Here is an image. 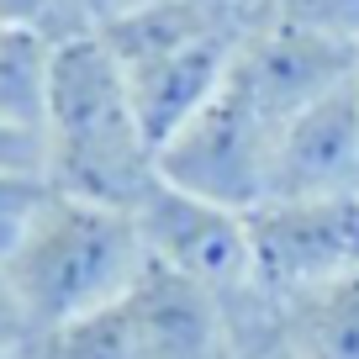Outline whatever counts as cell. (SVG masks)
I'll return each instance as SVG.
<instances>
[{"mask_svg": "<svg viewBox=\"0 0 359 359\" xmlns=\"http://www.w3.org/2000/svg\"><path fill=\"white\" fill-rule=\"evenodd\" d=\"M248 217L254 291L291 302L359 269V196H269Z\"/></svg>", "mask_w": 359, "mask_h": 359, "instance_id": "4", "label": "cell"}, {"mask_svg": "<svg viewBox=\"0 0 359 359\" xmlns=\"http://www.w3.org/2000/svg\"><path fill=\"white\" fill-rule=\"evenodd\" d=\"M137 233H143L148 264L169 269L180 280L201 285V291L233 296L254 291V269H248V217L233 206L185 196L164 180L148 185V196L133 206Z\"/></svg>", "mask_w": 359, "mask_h": 359, "instance_id": "6", "label": "cell"}, {"mask_svg": "<svg viewBox=\"0 0 359 359\" xmlns=\"http://www.w3.org/2000/svg\"><path fill=\"white\" fill-rule=\"evenodd\" d=\"M0 27L48 32V37H58V43H64V37H79L69 0H0Z\"/></svg>", "mask_w": 359, "mask_h": 359, "instance_id": "15", "label": "cell"}, {"mask_svg": "<svg viewBox=\"0 0 359 359\" xmlns=\"http://www.w3.org/2000/svg\"><path fill=\"white\" fill-rule=\"evenodd\" d=\"M354 64H359V43L312 32V27L291 22V16L269 0L264 11L248 22L243 43H238L227 85H238L269 122L285 127L296 111H306L317 95L344 85V79L354 74Z\"/></svg>", "mask_w": 359, "mask_h": 359, "instance_id": "5", "label": "cell"}, {"mask_svg": "<svg viewBox=\"0 0 359 359\" xmlns=\"http://www.w3.org/2000/svg\"><path fill=\"white\" fill-rule=\"evenodd\" d=\"M0 169L48 180V133H32V127H16L0 116Z\"/></svg>", "mask_w": 359, "mask_h": 359, "instance_id": "17", "label": "cell"}, {"mask_svg": "<svg viewBox=\"0 0 359 359\" xmlns=\"http://www.w3.org/2000/svg\"><path fill=\"white\" fill-rule=\"evenodd\" d=\"M280 127L269 122L238 85H222L196 116L175 127L158 143L154 164L158 180L185 196L254 212L269 196V158H275Z\"/></svg>", "mask_w": 359, "mask_h": 359, "instance_id": "3", "label": "cell"}, {"mask_svg": "<svg viewBox=\"0 0 359 359\" xmlns=\"http://www.w3.org/2000/svg\"><path fill=\"white\" fill-rule=\"evenodd\" d=\"M53 58H58V37L27 32V27H0V116L6 122L48 133Z\"/></svg>", "mask_w": 359, "mask_h": 359, "instance_id": "9", "label": "cell"}, {"mask_svg": "<svg viewBox=\"0 0 359 359\" xmlns=\"http://www.w3.org/2000/svg\"><path fill=\"white\" fill-rule=\"evenodd\" d=\"M143 359H227V302L148 264L122 302Z\"/></svg>", "mask_w": 359, "mask_h": 359, "instance_id": "8", "label": "cell"}, {"mask_svg": "<svg viewBox=\"0 0 359 359\" xmlns=\"http://www.w3.org/2000/svg\"><path fill=\"white\" fill-rule=\"evenodd\" d=\"M0 359H6V354H0Z\"/></svg>", "mask_w": 359, "mask_h": 359, "instance_id": "20", "label": "cell"}, {"mask_svg": "<svg viewBox=\"0 0 359 359\" xmlns=\"http://www.w3.org/2000/svg\"><path fill=\"white\" fill-rule=\"evenodd\" d=\"M48 196H53V180L0 169V259L16 254V243H22L27 227L37 222V212L48 206Z\"/></svg>", "mask_w": 359, "mask_h": 359, "instance_id": "13", "label": "cell"}, {"mask_svg": "<svg viewBox=\"0 0 359 359\" xmlns=\"http://www.w3.org/2000/svg\"><path fill=\"white\" fill-rule=\"evenodd\" d=\"M269 196H359V90L354 74L296 111L275 137ZM264 196V201H269Z\"/></svg>", "mask_w": 359, "mask_h": 359, "instance_id": "7", "label": "cell"}, {"mask_svg": "<svg viewBox=\"0 0 359 359\" xmlns=\"http://www.w3.org/2000/svg\"><path fill=\"white\" fill-rule=\"evenodd\" d=\"M22 359H143V354H137V338L127 327L122 302H116L111 312H95L85 323H64V327L37 333Z\"/></svg>", "mask_w": 359, "mask_h": 359, "instance_id": "11", "label": "cell"}, {"mask_svg": "<svg viewBox=\"0 0 359 359\" xmlns=\"http://www.w3.org/2000/svg\"><path fill=\"white\" fill-rule=\"evenodd\" d=\"M354 90H359V64H354Z\"/></svg>", "mask_w": 359, "mask_h": 359, "instance_id": "18", "label": "cell"}, {"mask_svg": "<svg viewBox=\"0 0 359 359\" xmlns=\"http://www.w3.org/2000/svg\"><path fill=\"white\" fill-rule=\"evenodd\" d=\"M37 333L111 312L148 275V248L127 206L53 191L16 254L6 259Z\"/></svg>", "mask_w": 359, "mask_h": 359, "instance_id": "2", "label": "cell"}, {"mask_svg": "<svg viewBox=\"0 0 359 359\" xmlns=\"http://www.w3.org/2000/svg\"><path fill=\"white\" fill-rule=\"evenodd\" d=\"M32 338H37V327H32V317H27V306H22V291H16L6 259H0V354L22 359L27 348H32Z\"/></svg>", "mask_w": 359, "mask_h": 359, "instance_id": "16", "label": "cell"}, {"mask_svg": "<svg viewBox=\"0 0 359 359\" xmlns=\"http://www.w3.org/2000/svg\"><path fill=\"white\" fill-rule=\"evenodd\" d=\"M291 22L312 27V32L344 37V43H359V0H275Z\"/></svg>", "mask_w": 359, "mask_h": 359, "instance_id": "14", "label": "cell"}, {"mask_svg": "<svg viewBox=\"0 0 359 359\" xmlns=\"http://www.w3.org/2000/svg\"><path fill=\"white\" fill-rule=\"evenodd\" d=\"M275 306L306 359H359V269Z\"/></svg>", "mask_w": 359, "mask_h": 359, "instance_id": "10", "label": "cell"}, {"mask_svg": "<svg viewBox=\"0 0 359 359\" xmlns=\"http://www.w3.org/2000/svg\"><path fill=\"white\" fill-rule=\"evenodd\" d=\"M127 6H133V0H127Z\"/></svg>", "mask_w": 359, "mask_h": 359, "instance_id": "19", "label": "cell"}, {"mask_svg": "<svg viewBox=\"0 0 359 359\" xmlns=\"http://www.w3.org/2000/svg\"><path fill=\"white\" fill-rule=\"evenodd\" d=\"M227 359H306L291 338L280 306L259 291H243L227 302Z\"/></svg>", "mask_w": 359, "mask_h": 359, "instance_id": "12", "label": "cell"}, {"mask_svg": "<svg viewBox=\"0 0 359 359\" xmlns=\"http://www.w3.org/2000/svg\"><path fill=\"white\" fill-rule=\"evenodd\" d=\"M48 180L79 201H106L133 212L158 180L154 143L133 111L122 64L101 32L58 43L53 101H48Z\"/></svg>", "mask_w": 359, "mask_h": 359, "instance_id": "1", "label": "cell"}]
</instances>
